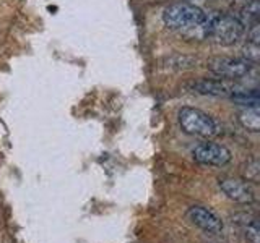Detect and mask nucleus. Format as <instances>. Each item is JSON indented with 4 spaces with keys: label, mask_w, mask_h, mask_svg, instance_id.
I'll return each mask as SVG.
<instances>
[{
    "label": "nucleus",
    "mask_w": 260,
    "mask_h": 243,
    "mask_svg": "<svg viewBox=\"0 0 260 243\" xmlns=\"http://www.w3.org/2000/svg\"><path fill=\"white\" fill-rule=\"evenodd\" d=\"M258 16H260V2L258 0H246V2H242V7L239 8L236 18L244 24V28L246 26L249 28L250 24L258 21Z\"/></svg>",
    "instance_id": "obj_9"
},
{
    "label": "nucleus",
    "mask_w": 260,
    "mask_h": 243,
    "mask_svg": "<svg viewBox=\"0 0 260 243\" xmlns=\"http://www.w3.org/2000/svg\"><path fill=\"white\" fill-rule=\"evenodd\" d=\"M219 188L228 198L239 205H252L255 201V191L247 182L236 180V178H221Z\"/></svg>",
    "instance_id": "obj_6"
},
{
    "label": "nucleus",
    "mask_w": 260,
    "mask_h": 243,
    "mask_svg": "<svg viewBox=\"0 0 260 243\" xmlns=\"http://www.w3.org/2000/svg\"><path fill=\"white\" fill-rule=\"evenodd\" d=\"M193 93L203 96H215V97H226L230 96L234 89L221 79H199L190 85Z\"/></svg>",
    "instance_id": "obj_8"
},
{
    "label": "nucleus",
    "mask_w": 260,
    "mask_h": 243,
    "mask_svg": "<svg viewBox=\"0 0 260 243\" xmlns=\"http://www.w3.org/2000/svg\"><path fill=\"white\" fill-rule=\"evenodd\" d=\"M179 125H181L184 133L192 136L213 138L218 135L216 122L200 109L182 107L179 110Z\"/></svg>",
    "instance_id": "obj_1"
},
{
    "label": "nucleus",
    "mask_w": 260,
    "mask_h": 243,
    "mask_svg": "<svg viewBox=\"0 0 260 243\" xmlns=\"http://www.w3.org/2000/svg\"><path fill=\"white\" fill-rule=\"evenodd\" d=\"M244 24L234 15H211L210 37L221 46H233L242 37Z\"/></svg>",
    "instance_id": "obj_3"
},
{
    "label": "nucleus",
    "mask_w": 260,
    "mask_h": 243,
    "mask_svg": "<svg viewBox=\"0 0 260 243\" xmlns=\"http://www.w3.org/2000/svg\"><path fill=\"white\" fill-rule=\"evenodd\" d=\"M207 18L202 8L189 2H177L169 5L162 13V21L169 29L184 31Z\"/></svg>",
    "instance_id": "obj_2"
},
{
    "label": "nucleus",
    "mask_w": 260,
    "mask_h": 243,
    "mask_svg": "<svg viewBox=\"0 0 260 243\" xmlns=\"http://www.w3.org/2000/svg\"><path fill=\"white\" fill-rule=\"evenodd\" d=\"M195 59L187 55H173L165 60V67L169 70H189L195 65Z\"/></svg>",
    "instance_id": "obj_12"
},
{
    "label": "nucleus",
    "mask_w": 260,
    "mask_h": 243,
    "mask_svg": "<svg viewBox=\"0 0 260 243\" xmlns=\"http://www.w3.org/2000/svg\"><path fill=\"white\" fill-rule=\"evenodd\" d=\"M242 55H244V60H247L250 63H257L260 59V44L247 43L242 47Z\"/></svg>",
    "instance_id": "obj_14"
},
{
    "label": "nucleus",
    "mask_w": 260,
    "mask_h": 243,
    "mask_svg": "<svg viewBox=\"0 0 260 243\" xmlns=\"http://www.w3.org/2000/svg\"><path fill=\"white\" fill-rule=\"evenodd\" d=\"M238 120L247 132H260V110L258 107H246L238 113Z\"/></svg>",
    "instance_id": "obj_10"
},
{
    "label": "nucleus",
    "mask_w": 260,
    "mask_h": 243,
    "mask_svg": "<svg viewBox=\"0 0 260 243\" xmlns=\"http://www.w3.org/2000/svg\"><path fill=\"white\" fill-rule=\"evenodd\" d=\"M208 70L223 79H241L252 70V63L234 57H213L207 62Z\"/></svg>",
    "instance_id": "obj_4"
},
{
    "label": "nucleus",
    "mask_w": 260,
    "mask_h": 243,
    "mask_svg": "<svg viewBox=\"0 0 260 243\" xmlns=\"http://www.w3.org/2000/svg\"><path fill=\"white\" fill-rule=\"evenodd\" d=\"M187 217L189 221L197 225L199 229L205 230L208 233H219L223 230V222L213 211H210L203 206H192L187 211Z\"/></svg>",
    "instance_id": "obj_7"
},
{
    "label": "nucleus",
    "mask_w": 260,
    "mask_h": 243,
    "mask_svg": "<svg viewBox=\"0 0 260 243\" xmlns=\"http://www.w3.org/2000/svg\"><path fill=\"white\" fill-rule=\"evenodd\" d=\"M192 156L199 164L221 167L231 160V151L223 144L202 143L199 146H195V149L192 151Z\"/></svg>",
    "instance_id": "obj_5"
},
{
    "label": "nucleus",
    "mask_w": 260,
    "mask_h": 243,
    "mask_svg": "<svg viewBox=\"0 0 260 243\" xmlns=\"http://www.w3.org/2000/svg\"><path fill=\"white\" fill-rule=\"evenodd\" d=\"M244 178L247 182L252 183H257L258 178H260V166H258V160L257 159H250L246 167H244Z\"/></svg>",
    "instance_id": "obj_13"
},
{
    "label": "nucleus",
    "mask_w": 260,
    "mask_h": 243,
    "mask_svg": "<svg viewBox=\"0 0 260 243\" xmlns=\"http://www.w3.org/2000/svg\"><path fill=\"white\" fill-rule=\"evenodd\" d=\"M231 101L238 105H246V107H258L260 96L257 89H234L230 94Z\"/></svg>",
    "instance_id": "obj_11"
}]
</instances>
